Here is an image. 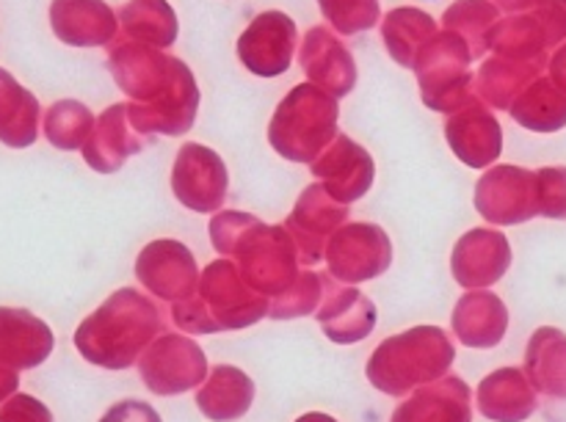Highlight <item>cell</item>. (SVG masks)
Masks as SVG:
<instances>
[{"label":"cell","instance_id":"obj_32","mask_svg":"<svg viewBox=\"0 0 566 422\" xmlns=\"http://www.w3.org/2000/svg\"><path fill=\"white\" fill-rule=\"evenodd\" d=\"M437 33V20L426 11L412 9V6H401V9H392L390 14L381 20V39H385V48L390 53V59L396 61L403 70H412L415 55L420 53L426 42Z\"/></svg>","mask_w":566,"mask_h":422},{"label":"cell","instance_id":"obj_15","mask_svg":"<svg viewBox=\"0 0 566 422\" xmlns=\"http://www.w3.org/2000/svg\"><path fill=\"white\" fill-rule=\"evenodd\" d=\"M310 171L324 186V191L340 204L359 202L376 180L374 155L346 133H337L335 141L321 152Z\"/></svg>","mask_w":566,"mask_h":422},{"label":"cell","instance_id":"obj_42","mask_svg":"<svg viewBox=\"0 0 566 422\" xmlns=\"http://www.w3.org/2000/svg\"><path fill=\"white\" fill-rule=\"evenodd\" d=\"M99 422H164V420H160V414L155 412L149 403L136 401V398H125V401L114 403V407L99 418Z\"/></svg>","mask_w":566,"mask_h":422},{"label":"cell","instance_id":"obj_24","mask_svg":"<svg viewBox=\"0 0 566 422\" xmlns=\"http://www.w3.org/2000/svg\"><path fill=\"white\" fill-rule=\"evenodd\" d=\"M475 407L492 422H525L539 409V392L523 368H501L481 379Z\"/></svg>","mask_w":566,"mask_h":422},{"label":"cell","instance_id":"obj_27","mask_svg":"<svg viewBox=\"0 0 566 422\" xmlns=\"http://www.w3.org/2000/svg\"><path fill=\"white\" fill-rule=\"evenodd\" d=\"M39 127H42V105L36 94L0 66V144L11 149L33 147Z\"/></svg>","mask_w":566,"mask_h":422},{"label":"cell","instance_id":"obj_41","mask_svg":"<svg viewBox=\"0 0 566 422\" xmlns=\"http://www.w3.org/2000/svg\"><path fill=\"white\" fill-rule=\"evenodd\" d=\"M545 28L551 48H562L566 42V0H545L536 11H531Z\"/></svg>","mask_w":566,"mask_h":422},{"label":"cell","instance_id":"obj_8","mask_svg":"<svg viewBox=\"0 0 566 422\" xmlns=\"http://www.w3.org/2000/svg\"><path fill=\"white\" fill-rule=\"evenodd\" d=\"M210 373L202 346L188 335H160L138 359V376L144 387L158 398L186 395L199 390Z\"/></svg>","mask_w":566,"mask_h":422},{"label":"cell","instance_id":"obj_31","mask_svg":"<svg viewBox=\"0 0 566 422\" xmlns=\"http://www.w3.org/2000/svg\"><path fill=\"white\" fill-rule=\"evenodd\" d=\"M116 17H119L122 36L153 44L158 50L171 48L177 31H180V22H177L169 0H130L116 11Z\"/></svg>","mask_w":566,"mask_h":422},{"label":"cell","instance_id":"obj_23","mask_svg":"<svg viewBox=\"0 0 566 422\" xmlns=\"http://www.w3.org/2000/svg\"><path fill=\"white\" fill-rule=\"evenodd\" d=\"M390 422H473V390L464 379L448 373L407 395Z\"/></svg>","mask_w":566,"mask_h":422},{"label":"cell","instance_id":"obj_25","mask_svg":"<svg viewBox=\"0 0 566 422\" xmlns=\"http://www.w3.org/2000/svg\"><path fill=\"white\" fill-rule=\"evenodd\" d=\"M453 337L464 348H495L509 331V309L497 293L468 291L451 315Z\"/></svg>","mask_w":566,"mask_h":422},{"label":"cell","instance_id":"obj_38","mask_svg":"<svg viewBox=\"0 0 566 422\" xmlns=\"http://www.w3.org/2000/svg\"><path fill=\"white\" fill-rule=\"evenodd\" d=\"M258 224V215L243 213V210H219V213H213L208 226L210 243H213V249L219 252V257L232 260L238 243H241Z\"/></svg>","mask_w":566,"mask_h":422},{"label":"cell","instance_id":"obj_18","mask_svg":"<svg viewBox=\"0 0 566 422\" xmlns=\"http://www.w3.org/2000/svg\"><path fill=\"white\" fill-rule=\"evenodd\" d=\"M315 318H318L326 340L335 346H354L376 329L379 313L363 291L324 274V302H321Z\"/></svg>","mask_w":566,"mask_h":422},{"label":"cell","instance_id":"obj_9","mask_svg":"<svg viewBox=\"0 0 566 422\" xmlns=\"http://www.w3.org/2000/svg\"><path fill=\"white\" fill-rule=\"evenodd\" d=\"M326 274L343 285H363L379 279L392 265V241L379 224L352 221L335 232L324 254Z\"/></svg>","mask_w":566,"mask_h":422},{"label":"cell","instance_id":"obj_40","mask_svg":"<svg viewBox=\"0 0 566 422\" xmlns=\"http://www.w3.org/2000/svg\"><path fill=\"white\" fill-rule=\"evenodd\" d=\"M0 422H53V412L39 398L17 392L0 403Z\"/></svg>","mask_w":566,"mask_h":422},{"label":"cell","instance_id":"obj_3","mask_svg":"<svg viewBox=\"0 0 566 422\" xmlns=\"http://www.w3.org/2000/svg\"><path fill=\"white\" fill-rule=\"evenodd\" d=\"M271 298L254 291L230 257H219L199 276L193 296L171 304V320L182 335L241 331L269 318Z\"/></svg>","mask_w":566,"mask_h":422},{"label":"cell","instance_id":"obj_5","mask_svg":"<svg viewBox=\"0 0 566 422\" xmlns=\"http://www.w3.org/2000/svg\"><path fill=\"white\" fill-rule=\"evenodd\" d=\"M337 97L313 83H298L282 97L271 116L269 144L280 158L313 166L337 138Z\"/></svg>","mask_w":566,"mask_h":422},{"label":"cell","instance_id":"obj_29","mask_svg":"<svg viewBox=\"0 0 566 422\" xmlns=\"http://www.w3.org/2000/svg\"><path fill=\"white\" fill-rule=\"evenodd\" d=\"M525 376L536 392L566 401V335L553 326H542L531 335L525 348Z\"/></svg>","mask_w":566,"mask_h":422},{"label":"cell","instance_id":"obj_6","mask_svg":"<svg viewBox=\"0 0 566 422\" xmlns=\"http://www.w3.org/2000/svg\"><path fill=\"white\" fill-rule=\"evenodd\" d=\"M473 50L459 33L437 31L415 55V75H418L420 97L426 108L437 114H457L475 103Z\"/></svg>","mask_w":566,"mask_h":422},{"label":"cell","instance_id":"obj_1","mask_svg":"<svg viewBox=\"0 0 566 422\" xmlns=\"http://www.w3.org/2000/svg\"><path fill=\"white\" fill-rule=\"evenodd\" d=\"M108 70L127 97L133 130L144 138L186 136L199 114V86L186 61L153 44L116 36Z\"/></svg>","mask_w":566,"mask_h":422},{"label":"cell","instance_id":"obj_26","mask_svg":"<svg viewBox=\"0 0 566 422\" xmlns=\"http://www.w3.org/2000/svg\"><path fill=\"white\" fill-rule=\"evenodd\" d=\"M258 387L252 376L235 365H216L210 368L205 384L197 390V409L210 422H235L247 418L252 409Z\"/></svg>","mask_w":566,"mask_h":422},{"label":"cell","instance_id":"obj_2","mask_svg":"<svg viewBox=\"0 0 566 422\" xmlns=\"http://www.w3.org/2000/svg\"><path fill=\"white\" fill-rule=\"evenodd\" d=\"M164 335V315L147 293L119 287L75 329V348L88 365L127 370Z\"/></svg>","mask_w":566,"mask_h":422},{"label":"cell","instance_id":"obj_46","mask_svg":"<svg viewBox=\"0 0 566 422\" xmlns=\"http://www.w3.org/2000/svg\"><path fill=\"white\" fill-rule=\"evenodd\" d=\"M293 422H340V420L329 418V414H324V412H307V414H302V418H296Z\"/></svg>","mask_w":566,"mask_h":422},{"label":"cell","instance_id":"obj_16","mask_svg":"<svg viewBox=\"0 0 566 422\" xmlns=\"http://www.w3.org/2000/svg\"><path fill=\"white\" fill-rule=\"evenodd\" d=\"M512 268V243L492 226H475L462 235L451 254V274L464 291H490Z\"/></svg>","mask_w":566,"mask_h":422},{"label":"cell","instance_id":"obj_12","mask_svg":"<svg viewBox=\"0 0 566 422\" xmlns=\"http://www.w3.org/2000/svg\"><path fill=\"white\" fill-rule=\"evenodd\" d=\"M133 271H136L138 285L149 296L169 304L193 296L199 287V276H202L191 249L175 238H158V241L147 243L136 257Z\"/></svg>","mask_w":566,"mask_h":422},{"label":"cell","instance_id":"obj_10","mask_svg":"<svg viewBox=\"0 0 566 422\" xmlns=\"http://www.w3.org/2000/svg\"><path fill=\"white\" fill-rule=\"evenodd\" d=\"M475 210L495 226H514L539 215V180L523 166H495L475 182Z\"/></svg>","mask_w":566,"mask_h":422},{"label":"cell","instance_id":"obj_37","mask_svg":"<svg viewBox=\"0 0 566 422\" xmlns=\"http://www.w3.org/2000/svg\"><path fill=\"white\" fill-rule=\"evenodd\" d=\"M318 6L332 31H337L340 36H357V33L370 31L381 17L379 0H318Z\"/></svg>","mask_w":566,"mask_h":422},{"label":"cell","instance_id":"obj_17","mask_svg":"<svg viewBox=\"0 0 566 422\" xmlns=\"http://www.w3.org/2000/svg\"><path fill=\"white\" fill-rule=\"evenodd\" d=\"M298 61L307 81L329 92L332 97H346L357 86V61L340 33L332 31L329 25L310 28L298 48Z\"/></svg>","mask_w":566,"mask_h":422},{"label":"cell","instance_id":"obj_21","mask_svg":"<svg viewBox=\"0 0 566 422\" xmlns=\"http://www.w3.org/2000/svg\"><path fill=\"white\" fill-rule=\"evenodd\" d=\"M55 335L39 315L22 307H0V365L17 370H33L50 359Z\"/></svg>","mask_w":566,"mask_h":422},{"label":"cell","instance_id":"obj_34","mask_svg":"<svg viewBox=\"0 0 566 422\" xmlns=\"http://www.w3.org/2000/svg\"><path fill=\"white\" fill-rule=\"evenodd\" d=\"M97 116L77 99H59L50 105L42 116L44 138L61 152H75L83 149V144L92 136Z\"/></svg>","mask_w":566,"mask_h":422},{"label":"cell","instance_id":"obj_11","mask_svg":"<svg viewBox=\"0 0 566 422\" xmlns=\"http://www.w3.org/2000/svg\"><path fill=\"white\" fill-rule=\"evenodd\" d=\"M230 191V175L219 152L205 144H186L171 166V193L193 213H219Z\"/></svg>","mask_w":566,"mask_h":422},{"label":"cell","instance_id":"obj_19","mask_svg":"<svg viewBox=\"0 0 566 422\" xmlns=\"http://www.w3.org/2000/svg\"><path fill=\"white\" fill-rule=\"evenodd\" d=\"M50 28L70 48H111L119 36V17L105 0H53Z\"/></svg>","mask_w":566,"mask_h":422},{"label":"cell","instance_id":"obj_13","mask_svg":"<svg viewBox=\"0 0 566 422\" xmlns=\"http://www.w3.org/2000/svg\"><path fill=\"white\" fill-rule=\"evenodd\" d=\"M343 224H348V204L335 202L321 182H313L298 193L291 215L285 219V230L296 243L304 268H313L324 260L326 246Z\"/></svg>","mask_w":566,"mask_h":422},{"label":"cell","instance_id":"obj_44","mask_svg":"<svg viewBox=\"0 0 566 422\" xmlns=\"http://www.w3.org/2000/svg\"><path fill=\"white\" fill-rule=\"evenodd\" d=\"M17 390H20V373L6 368V365H0V403H6L11 395H17Z\"/></svg>","mask_w":566,"mask_h":422},{"label":"cell","instance_id":"obj_22","mask_svg":"<svg viewBox=\"0 0 566 422\" xmlns=\"http://www.w3.org/2000/svg\"><path fill=\"white\" fill-rule=\"evenodd\" d=\"M147 138L133 130L130 116H127V103L111 105L97 116L92 136L83 144V160L92 166L97 175H114L125 166L127 158L144 149Z\"/></svg>","mask_w":566,"mask_h":422},{"label":"cell","instance_id":"obj_36","mask_svg":"<svg viewBox=\"0 0 566 422\" xmlns=\"http://www.w3.org/2000/svg\"><path fill=\"white\" fill-rule=\"evenodd\" d=\"M321 302H324V274H318V271L313 268H302L287 291H282L280 296L271 298L269 318H307V315L318 313Z\"/></svg>","mask_w":566,"mask_h":422},{"label":"cell","instance_id":"obj_7","mask_svg":"<svg viewBox=\"0 0 566 422\" xmlns=\"http://www.w3.org/2000/svg\"><path fill=\"white\" fill-rule=\"evenodd\" d=\"M232 263L254 291L269 298L287 291L302 271L296 243L287 235L285 224H263V221L238 243Z\"/></svg>","mask_w":566,"mask_h":422},{"label":"cell","instance_id":"obj_43","mask_svg":"<svg viewBox=\"0 0 566 422\" xmlns=\"http://www.w3.org/2000/svg\"><path fill=\"white\" fill-rule=\"evenodd\" d=\"M547 70H551V81L556 83L562 92H566V42L562 48H556V53L551 55V64H547Z\"/></svg>","mask_w":566,"mask_h":422},{"label":"cell","instance_id":"obj_20","mask_svg":"<svg viewBox=\"0 0 566 422\" xmlns=\"http://www.w3.org/2000/svg\"><path fill=\"white\" fill-rule=\"evenodd\" d=\"M446 138L451 152L470 169H490L503 152V130L481 99L448 116Z\"/></svg>","mask_w":566,"mask_h":422},{"label":"cell","instance_id":"obj_33","mask_svg":"<svg viewBox=\"0 0 566 422\" xmlns=\"http://www.w3.org/2000/svg\"><path fill=\"white\" fill-rule=\"evenodd\" d=\"M509 114L534 133H558L566 127V92L551 77H536L509 108Z\"/></svg>","mask_w":566,"mask_h":422},{"label":"cell","instance_id":"obj_28","mask_svg":"<svg viewBox=\"0 0 566 422\" xmlns=\"http://www.w3.org/2000/svg\"><path fill=\"white\" fill-rule=\"evenodd\" d=\"M490 55L523 64H551V39L534 14H509L492 25L486 39Z\"/></svg>","mask_w":566,"mask_h":422},{"label":"cell","instance_id":"obj_4","mask_svg":"<svg viewBox=\"0 0 566 422\" xmlns=\"http://www.w3.org/2000/svg\"><path fill=\"white\" fill-rule=\"evenodd\" d=\"M457 348L440 326H412L387 337L365 365V376L381 395L407 398L415 390L446 379Z\"/></svg>","mask_w":566,"mask_h":422},{"label":"cell","instance_id":"obj_14","mask_svg":"<svg viewBox=\"0 0 566 422\" xmlns=\"http://www.w3.org/2000/svg\"><path fill=\"white\" fill-rule=\"evenodd\" d=\"M298 48L296 22L285 11H263L238 36V59L252 75L280 77L291 70Z\"/></svg>","mask_w":566,"mask_h":422},{"label":"cell","instance_id":"obj_35","mask_svg":"<svg viewBox=\"0 0 566 422\" xmlns=\"http://www.w3.org/2000/svg\"><path fill=\"white\" fill-rule=\"evenodd\" d=\"M497 20H501V9L492 0H459L442 14V28L459 33L473 50V59H484L490 53L486 39Z\"/></svg>","mask_w":566,"mask_h":422},{"label":"cell","instance_id":"obj_30","mask_svg":"<svg viewBox=\"0 0 566 422\" xmlns=\"http://www.w3.org/2000/svg\"><path fill=\"white\" fill-rule=\"evenodd\" d=\"M545 64H523V61H509L501 55H490L475 72V97L495 110H509L514 99L545 72Z\"/></svg>","mask_w":566,"mask_h":422},{"label":"cell","instance_id":"obj_39","mask_svg":"<svg viewBox=\"0 0 566 422\" xmlns=\"http://www.w3.org/2000/svg\"><path fill=\"white\" fill-rule=\"evenodd\" d=\"M539 180V215L566 221V166H545L536 171Z\"/></svg>","mask_w":566,"mask_h":422},{"label":"cell","instance_id":"obj_45","mask_svg":"<svg viewBox=\"0 0 566 422\" xmlns=\"http://www.w3.org/2000/svg\"><path fill=\"white\" fill-rule=\"evenodd\" d=\"M492 3L501 11H506V14H531V11L539 9L545 0H492Z\"/></svg>","mask_w":566,"mask_h":422}]
</instances>
